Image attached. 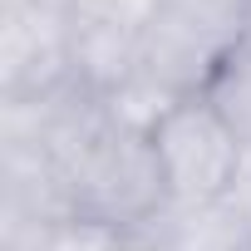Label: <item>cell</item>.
Listing matches in <instances>:
<instances>
[{"label":"cell","mask_w":251,"mask_h":251,"mask_svg":"<svg viewBox=\"0 0 251 251\" xmlns=\"http://www.w3.org/2000/svg\"><path fill=\"white\" fill-rule=\"evenodd\" d=\"M69 10L45 5H15L0 10V74H5V99H35L74 84L69 74Z\"/></svg>","instance_id":"cell-4"},{"label":"cell","mask_w":251,"mask_h":251,"mask_svg":"<svg viewBox=\"0 0 251 251\" xmlns=\"http://www.w3.org/2000/svg\"><path fill=\"white\" fill-rule=\"evenodd\" d=\"M138 64H143V35H128V30H113V25L74 15V30H69V74H74V84L84 94L103 99Z\"/></svg>","instance_id":"cell-5"},{"label":"cell","mask_w":251,"mask_h":251,"mask_svg":"<svg viewBox=\"0 0 251 251\" xmlns=\"http://www.w3.org/2000/svg\"><path fill=\"white\" fill-rule=\"evenodd\" d=\"M251 30V0H163L143 30V64L182 94H202Z\"/></svg>","instance_id":"cell-2"},{"label":"cell","mask_w":251,"mask_h":251,"mask_svg":"<svg viewBox=\"0 0 251 251\" xmlns=\"http://www.w3.org/2000/svg\"><path fill=\"white\" fill-rule=\"evenodd\" d=\"M15 5H45V10H69V15H74L79 0H15Z\"/></svg>","instance_id":"cell-8"},{"label":"cell","mask_w":251,"mask_h":251,"mask_svg":"<svg viewBox=\"0 0 251 251\" xmlns=\"http://www.w3.org/2000/svg\"><path fill=\"white\" fill-rule=\"evenodd\" d=\"M182 99H192V94L173 89V84H168V79H158L148 64H138L128 79L118 84V89H108V94L99 99V108H103V118L113 123L118 133L153 138V133L163 128V118H168Z\"/></svg>","instance_id":"cell-6"},{"label":"cell","mask_w":251,"mask_h":251,"mask_svg":"<svg viewBox=\"0 0 251 251\" xmlns=\"http://www.w3.org/2000/svg\"><path fill=\"white\" fill-rule=\"evenodd\" d=\"M59 182H64L69 222H89L118 236H138L173 202L153 138L118 133L108 118L69 158H59Z\"/></svg>","instance_id":"cell-1"},{"label":"cell","mask_w":251,"mask_h":251,"mask_svg":"<svg viewBox=\"0 0 251 251\" xmlns=\"http://www.w3.org/2000/svg\"><path fill=\"white\" fill-rule=\"evenodd\" d=\"M246 40H251V30H246Z\"/></svg>","instance_id":"cell-9"},{"label":"cell","mask_w":251,"mask_h":251,"mask_svg":"<svg viewBox=\"0 0 251 251\" xmlns=\"http://www.w3.org/2000/svg\"><path fill=\"white\" fill-rule=\"evenodd\" d=\"M153 153L168 177V197L177 207L226 202L231 187L241 182V168H246V148L236 143V133L222 123V113L202 94L182 99L163 118V128L153 133Z\"/></svg>","instance_id":"cell-3"},{"label":"cell","mask_w":251,"mask_h":251,"mask_svg":"<svg viewBox=\"0 0 251 251\" xmlns=\"http://www.w3.org/2000/svg\"><path fill=\"white\" fill-rule=\"evenodd\" d=\"M202 99L222 113V123L236 133V143H241L246 158H251V40H241V45L222 59V69L207 79Z\"/></svg>","instance_id":"cell-7"}]
</instances>
